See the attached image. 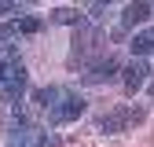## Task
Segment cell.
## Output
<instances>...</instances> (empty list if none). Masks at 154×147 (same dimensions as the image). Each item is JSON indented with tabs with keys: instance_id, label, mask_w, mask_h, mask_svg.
<instances>
[{
	"instance_id": "1",
	"label": "cell",
	"mask_w": 154,
	"mask_h": 147,
	"mask_svg": "<svg viewBox=\"0 0 154 147\" xmlns=\"http://www.w3.org/2000/svg\"><path fill=\"white\" fill-rule=\"evenodd\" d=\"M26 81L29 77H26V66H22L18 55L0 63V92H4L8 99H18V96H22V92H26Z\"/></svg>"
},
{
	"instance_id": "2",
	"label": "cell",
	"mask_w": 154,
	"mask_h": 147,
	"mask_svg": "<svg viewBox=\"0 0 154 147\" xmlns=\"http://www.w3.org/2000/svg\"><path fill=\"white\" fill-rule=\"evenodd\" d=\"M132 121H143V110L140 107H121V110H110V114L99 118V133H121L125 125Z\"/></svg>"
},
{
	"instance_id": "3",
	"label": "cell",
	"mask_w": 154,
	"mask_h": 147,
	"mask_svg": "<svg viewBox=\"0 0 154 147\" xmlns=\"http://www.w3.org/2000/svg\"><path fill=\"white\" fill-rule=\"evenodd\" d=\"M48 114H51V121H55V125L73 121V118H81V114H85V99L77 96V92H66V96H63L59 103H55V107L48 110Z\"/></svg>"
},
{
	"instance_id": "4",
	"label": "cell",
	"mask_w": 154,
	"mask_h": 147,
	"mask_svg": "<svg viewBox=\"0 0 154 147\" xmlns=\"http://www.w3.org/2000/svg\"><path fill=\"white\" fill-rule=\"evenodd\" d=\"M8 147H44V133L37 125H15L8 133Z\"/></svg>"
},
{
	"instance_id": "5",
	"label": "cell",
	"mask_w": 154,
	"mask_h": 147,
	"mask_svg": "<svg viewBox=\"0 0 154 147\" xmlns=\"http://www.w3.org/2000/svg\"><path fill=\"white\" fill-rule=\"evenodd\" d=\"M121 74H125V77H121V81H125V88H128V92H140V88L147 85V74H150V66H147L143 59H132V63H128Z\"/></svg>"
},
{
	"instance_id": "6",
	"label": "cell",
	"mask_w": 154,
	"mask_h": 147,
	"mask_svg": "<svg viewBox=\"0 0 154 147\" xmlns=\"http://www.w3.org/2000/svg\"><path fill=\"white\" fill-rule=\"evenodd\" d=\"M121 66H118V59H114V55H106V59H99V63H95L88 74H85V81L88 85H103L106 77H114V74H118Z\"/></svg>"
},
{
	"instance_id": "7",
	"label": "cell",
	"mask_w": 154,
	"mask_h": 147,
	"mask_svg": "<svg viewBox=\"0 0 154 147\" xmlns=\"http://www.w3.org/2000/svg\"><path fill=\"white\" fill-rule=\"evenodd\" d=\"M147 18H150V4H147V0H132V4L125 8V15H121V26L132 30V26L147 22Z\"/></svg>"
},
{
	"instance_id": "8",
	"label": "cell",
	"mask_w": 154,
	"mask_h": 147,
	"mask_svg": "<svg viewBox=\"0 0 154 147\" xmlns=\"http://www.w3.org/2000/svg\"><path fill=\"white\" fill-rule=\"evenodd\" d=\"M128 48H132V55H140V59H143L147 52H154V30H143V33H136Z\"/></svg>"
},
{
	"instance_id": "9",
	"label": "cell",
	"mask_w": 154,
	"mask_h": 147,
	"mask_svg": "<svg viewBox=\"0 0 154 147\" xmlns=\"http://www.w3.org/2000/svg\"><path fill=\"white\" fill-rule=\"evenodd\" d=\"M63 96H66V92H63V88H37V92H33V99H37V103H41L44 110H51V107H55V103H59Z\"/></svg>"
},
{
	"instance_id": "10",
	"label": "cell",
	"mask_w": 154,
	"mask_h": 147,
	"mask_svg": "<svg viewBox=\"0 0 154 147\" xmlns=\"http://www.w3.org/2000/svg\"><path fill=\"white\" fill-rule=\"evenodd\" d=\"M15 30L26 33V37H33V33H41V18H37V15H22V18L15 22Z\"/></svg>"
},
{
	"instance_id": "11",
	"label": "cell",
	"mask_w": 154,
	"mask_h": 147,
	"mask_svg": "<svg viewBox=\"0 0 154 147\" xmlns=\"http://www.w3.org/2000/svg\"><path fill=\"white\" fill-rule=\"evenodd\" d=\"M51 18L63 22V26H77V22H81V11H77V8H59V11H51Z\"/></svg>"
},
{
	"instance_id": "12",
	"label": "cell",
	"mask_w": 154,
	"mask_h": 147,
	"mask_svg": "<svg viewBox=\"0 0 154 147\" xmlns=\"http://www.w3.org/2000/svg\"><path fill=\"white\" fill-rule=\"evenodd\" d=\"M15 37H18V30H15V22H4V26H0V44H11Z\"/></svg>"
},
{
	"instance_id": "13",
	"label": "cell",
	"mask_w": 154,
	"mask_h": 147,
	"mask_svg": "<svg viewBox=\"0 0 154 147\" xmlns=\"http://www.w3.org/2000/svg\"><path fill=\"white\" fill-rule=\"evenodd\" d=\"M15 8H18L15 0H0V15H15Z\"/></svg>"
},
{
	"instance_id": "14",
	"label": "cell",
	"mask_w": 154,
	"mask_h": 147,
	"mask_svg": "<svg viewBox=\"0 0 154 147\" xmlns=\"http://www.w3.org/2000/svg\"><path fill=\"white\" fill-rule=\"evenodd\" d=\"M95 4H110V0H95Z\"/></svg>"
},
{
	"instance_id": "15",
	"label": "cell",
	"mask_w": 154,
	"mask_h": 147,
	"mask_svg": "<svg viewBox=\"0 0 154 147\" xmlns=\"http://www.w3.org/2000/svg\"><path fill=\"white\" fill-rule=\"evenodd\" d=\"M29 4H33V0H29Z\"/></svg>"
}]
</instances>
